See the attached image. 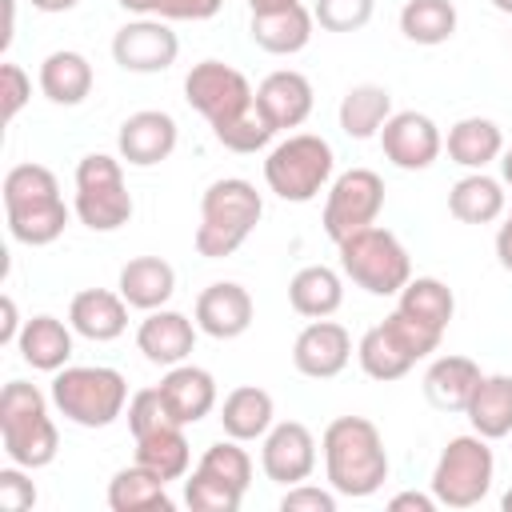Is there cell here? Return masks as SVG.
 Instances as JSON below:
<instances>
[{"instance_id": "obj_1", "label": "cell", "mask_w": 512, "mask_h": 512, "mask_svg": "<svg viewBox=\"0 0 512 512\" xmlns=\"http://www.w3.org/2000/svg\"><path fill=\"white\" fill-rule=\"evenodd\" d=\"M320 452L324 476L336 488V496L364 500L380 492L388 480V448L368 416H336L320 436Z\"/></svg>"}, {"instance_id": "obj_2", "label": "cell", "mask_w": 512, "mask_h": 512, "mask_svg": "<svg viewBox=\"0 0 512 512\" xmlns=\"http://www.w3.org/2000/svg\"><path fill=\"white\" fill-rule=\"evenodd\" d=\"M4 220L12 240L28 244V248H44L56 244L68 228V204L60 196V184L52 176V168L44 164H16L4 172Z\"/></svg>"}, {"instance_id": "obj_3", "label": "cell", "mask_w": 512, "mask_h": 512, "mask_svg": "<svg viewBox=\"0 0 512 512\" xmlns=\"http://www.w3.org/2000/svg\"><path fill=\"white\" fill-rule=\"evenodd\" d=\"M260 216H264V196L256 192L252 180L244 176L212 180L200 196V224L192 244L204 260H224L256 232Z\"/></svg>"}, {"instance_id": "obj_4", "label": "cell", "mask_w": 512, "mask_h": 512, "mask_svg": "<svg viewBox=\"0 0 512 512\" xmlns=\"http://www.w3.org/2000/svg\"><path fill=\"white\" fill-rule=\"evenodd\" d=\"M0 444L4 456L28 472L48 468L60 452V432L48 416V400L28 380H8L0 392Z\"/></svg>"}, {"instance_id": "obj_5", "label": "cell", "mask_w": 512, "mask_h": 512, "mask_svg": "<svg viewBox=\"0 0 512 512\" xmlns=\"http://www.w3.org/2000/svg\"><path fill=\"white\" fill-rule=\"evenodd\" d=\"M52 404L76 428H108L128 408V380L108 364H64L52 372Z\"/></svg>"}, {"instance_id": "obj_6", "label": "cell", "mask_w": 512, "mask_h": 512, "mask_svg": "<svg viewBox=\"0 0 512 512\" xmlns=\"http://www.w3.org/2000/svg\"><path fill=\"white\" fill-rule=\"evenodd\" d=\"M332 172H336V152L316 132H296L264 156V184L288 204L316 200L332 184Z\"/></svg>"}, {"instance_id": "obj_7", "label": "cell", "mask_w": 512, "mask_h": 512, "mask_svg": "<svg viewBox=\"0 0 512 512\" xmlns=\"http://www.w3.org/2000/svg\"><path fill=\"white\" fill-rule=\"evenodd\" d=\"M336 248H340V272L368 296H400V288L412 280L408 248L400 244L396 232L380 224L344 236Z\"/></svg>"}, {"instance_id": "obj_8", "label": "cell", "mask_w": 512, "mask_h": 512, "mask_svg": "<svg viewBox=\"0 0 512 512\" xmlns=\"http://www.w3.org/2000/svg\"><path fill=\"white\" fill-rule=\"evenodd\" d=\"M124 160L108 152H88L76 164V200L72 212L92 232H116L132 220V192L124 184Z\"/></svg>"}, {"instance_id": "obj_9", "label": "cell", "mask_w": 512, "mask_h": 512, "mask_svg": "<svg viewBox=\"0 0 512 512\" xmlns=\"http://www.w3.org/2000/svg\"><path fill=\"white\" fill-rule=\"evenodd\" d=\"M496 480V456L484 436H452L432 468V496L444 508H476Z\"/></svg>"}, {"instance_id": "obj_10", "label": "cell", "mask_w": 512, "mask_h": 512, "mask_svg": "<svg viewBox=\"0 0 512 512\" xmlns=\"http://www.w3.org/2000/svg\"><path fill=\"white\" fill-rule=\"evenodd\" d=\"M184 100L212 128H220V124L236 120L240 112H248L256 104V92H252V84L240 68H232L224 60H200L184 76Z\"/></svg>"}, {"instance_id": "obj_11", "label": "cell", "mask_w": 512, "mask_h": 512, "mask_svg": "<svg viewBox=\"0 0 512 512\" xmlns=\"http://www.w3.org/2000/svg\"><path fill=\"white\" fill-rule=\"evenodd\" d=\"M384 208V180L372 172V168H348L340 172L332 184H328V196H324V232L328 240H344L368 224H376Z\"/></svg>"}, {"instance_id": "obj_12", "label": "cell", "mask_w": 512, "mask_h": 512, "mask_svg": "<svg viewBox=\"0 0 512 512\" xmlns=\"http://www.w3.org/2000/svg\"><path fill=\"white\" fill-rule=\"evenodd\" d=\"M176 56H180V36L168 28L164 16H136L112 36V60L136 76L168 72Z\"/></svg>"}, {"instance_id": "obj_13", "label": "cell", "mask_w": 512, "mask_h": 512, "mask_svg": "<svg viewBox=\"0 0 512 512\" xmlns=\"http://www.w3.org/2000/svg\"><path fill=\"white\" fill-rule=\"evenodd\" d=\"M380 148H384V160H392L400 172H424L436 164L440 148H444V136L436 128L432 116L424 112H392L380 128Z\"/></svg>"}, {"instance_id": "obj_14", "label": "cell", "mask_w": 512, "mask_h": 512, "mask_svg": "<svg viewBox=\"0 0 512 512\" xmlns=\"http://www.w3.org/2000/svg\"><path fill=\"white\" fill-rule=\"evenodd\" d=\"M260 468L272 484H300L316 472V436L308 432V424L300 420H280L264 432L260 444Z\"/></svg>"}, {"instance_id": "obj_15", "label": "cell", "mask_w": 512, "mask_h": 512, "mask_svg": "<svg viewBox=\"0 0 512 512\" xmlns=\"http://www.w3.org/2000/svg\"><path fill=\"white\" fill-rule=\"evenodd\" d=\"M176 140H180V128L168 112L160 108H140L132 112L120 132H116V152L124 164L132 168H156L164 164L172 152H176Z\"/></svg>"}, {"instance_id": "obj_16", "label": "cell", "mask_w": 512, "mask_h": 512, "mask_svg": "<svg viewBox=\"0 0 512 512\" xmlns=\"http://www.w3.org/2000/svg\"><path fill=\"white\" fill-rule=\"evenodd\" d=\"M348 360H352V336L344 324H336L328 316L304 324L292 344V364L308 380H332L348 368Z\"/></svg>"}, {"instance_id": "obj_17", "label": "cell", "mask_w": 512, "mask_h": 512, "mask_svg": "<svg viewBox=\"0 0 512 512\" xmlns=\"http://www.w3.org/2000/svg\"><path fill=\"white\" fill-rule=\"evenodd\" d=\"M252 316H256V304H252L248 288L236 284V280L208 284L196 296V312H192L196 328L204 336H212V340H236V336H244L252 328Z\"/></svg>"}, {"instance_id": "obj_18", "label": "cell", "mask_w": 512, "mask_h": 512, "mask_svg": "<svg viewBox=\"0 0 512 512\" xmlns=\"http://www.w3.org/2000/svg\"><path fill=\"white\" fill-rule=\"evenodd\" d=\"M196 320H188L184 312L176 308H156L140 320L136 328V348L144 352L148 364H160V368H172V364H184L196 348Z\"/></svg>"}, {"instance_id": "obj_19", "label": "cell", "mask_w": 512, "mask_h": 512, "mask_svg": "<svg viewBox=\"0 0 512 512\" xmlns=\"http://www.w3.org/2000/svg\"><path fill=\"white\" fill-rule=\"evenodd\" d=\"M312 80L296 68H280V72H268L256 88V108L272 120L276 132L284 128H300L308 116H312Z\"/></svg>"}, {"instance_id": "obj_20", "label": "cell", "mask_w": 512, "mask_h": 512, "mask_svg": "<svg viewBox=\"0 0 512 512\" xmlns=\"http://www.w3.org/2000/svg\"><path fill=\"white\" fill-rule=\"evenodd\" d=\"M156 388H160L168 412H172L184 428H188V424H200V420L216 408V376H212L208 368H200V364H188V360H184V364H172Z\"/></svg>"}, {"instance_id": "obj_21", "label": "cell", "mask_w": 512, "mask_h": 512, "mask_svg": "<svg viewBox=\"0 0 512 512\" xmlns=\"http://www.w3.org/2000/svg\"><path fill=\"white\" fill-rule=\"evenodd\" d=\"M68 324L92 344H108L128 328V300L108 288H84L68 304Z\"/></svg>"}, {"instance_id": "obj_22", "label": "cell", "mask_w": 512, "mask_h": 512, "mask_svg": "<svg viewBox=\"0 0 512 512\" xmlns=\"http://www.w3.org/2000/svg\"><path fill=\"white\" fill-rule=\"evenodd\" d=\"M116 292L128 300V308L156 312V308H164V304L172 300V292H176V268H172L164 256H132V260L120 268Z\"/></svg>"}, {"instance_id": "obj_23", "label": "cell", "mask_w": 512, "mask_h": 512, "mask_svg": "<svg viewBox=\"0 0 512 512\" xmlns=\"http://www.w3.org/2000/svg\"><path fill=\"white\" fill-rule=\"evenodd\" d=\"M36 80H40V92H44L52 104H60V108L84 104L88 92H92V84H96L88 56L76 52V48H56V52H48V56L40 60V76H36Z\"/></svg>"}, {"instance_id": "obj_24", "label": "cell", "mask_w": 512, "mask_h": 512, "mask_svg": "<svg viewBox=\"0 0 512 512\" xmlns=\"http://www.w3.org/2000/svg\"><path fill=\"white\" fill-rule=\"evenodd\" d=\"M276 424V400L272 392L256 388V384H240L224 396L220 404V428L224 436L248 444V440H264V432Z\"/></svg>"}, {"instance_id": "obj_25", "label": "cell", "mask_w": 512, "mask_h": 512, "mask_svg": "<svg viewBox=\"0 0 512 512\" xmlns=\"http://www.w3.org/2000/svg\"><path fill=\"white\" fill-rule=\"evenodd\" d=\"M72 332H76L72 324L40 312V316L24 320L16 348H20L24 364H32L36 372H60L72 360Z\"/></svg>"}, {"instance_id": "obj_26", "label": "cell", "mask_w": 512, "mask_h": 512, "mask_svg": "<svg viewBox=\"0 0 512 512\" xmlns=\"http://www.w3.org/2000/svg\"><path fill=\"white\" fill-rule=\"evenodd\" d=\"M480 364L472 356H440L424 372V396L440 412H464L476 384H480Z\"/></svg>"}, {"instance_id": "obj_27", "label": "cell", "mask_w": 512, "mask_h": 512, "mask_svg": "<svg viewBox=\"0 0 512 512\" xmlns=\"http://www.w3.org/2000/svg\"><path fill=\"white\" fill-rule=\"evenodd\" d=\"M444 148H448V160H452V164H460V168H468V172H484L492 160H500V152H504V132H500V124L488 120V116H464V120H456V124L448 128Z\"/></svg>"}, {"instance_id": "obj_28", "label": "cell", "mask_w": 512, "mask_h": 512, "mask_svg": "<svg viewBox=\"0 0 512 512\" xmlns=\"http://www.w3.org/2000/svg\"><path fill=\"white\" fill-rule=\"evenodd\" d=\"M468 424L476 436L484 440H504L512 436V376L508 372H492V376H480L468 408H464Z\"/></svg>"}, {"instance_id": "obj_29", "label": "cell", "mask_w": 512, "mask_h": 512, "mask_svg": "<svg viewBox=\"0 0 512 512\" xmlns=\"http://www.w3.org/2000/svg\"><path fill=\"white\" fill-rule=\"evenodd\" d=\"M312 28H316V16H312L304 4H292V8H284V12L252 16L248 36H252L256 48H264V52H272V56H292V52L308 48Z\"/></svg>"}, {"instance_id": "obj_30", "label": "cell", "mask_w": 512, "mask_h": 512, "mask_svg": "<svg viewBox=\"0 0 512 512\" xmlns=\"http://www.w3.org/2000/svg\"><path fill=\"white\" fill-rule=\"evenodd\" d=\"M392 116V92L384 84H352L344 96H340V108H336V120H340V132L348 140H372L380 136L384 120Z\"/></svg>"}, {"instance_id": "obj_31", "label": "cell", "mask_w": 512, "mask_h": 512, "mask_svg": "<svg viewBox=\"0 0 512 512\" xmlns=\"http://www.w3.org/2000/svg\"><path fill=\"white\" fill-rule=\"evenodd\" d=\"M448 212L460 224H492L508 212V196H504V180L488 176V172H468L452 184L448 192Z\"/></svg>"}, {"instance_id": "obj_32", "label": "cell", "mask_w": 512, "mask_h": 512, "mask_svg": "<svg viewBox=\"0 0 512 512\" xmlns=\"http://www.w3.org/2000/svg\"><path fill=\"white\" fill-rule=\"evenodd\" d=\"M108 508L112 512H172L176 504L168 496V480H160L156 472L132 460L108 480Z\"/></svg>"}, {"instance_id": "obj_33", "label": "cell", "mask_w": 512, "mask_h": 512, "mask_svg": "<svg viewBox=\"0 0 512 512\" xmlns=\"http://www.w3.org/2000/svg\"><path fill=\"white\" fill-rule=\"evenodd\" d=\"M288 304L304 320H324L344 304V280L328 264H308L288 280Z\"/></svg>"}, {"instance_id": "obj_34", "label": "cell", "mask_w": 512, "mask_h": 512, "mask_svg": "<svg viewBox=\"0 0 512 512\" xmlns=\"http://www.w3.org/2000/svg\"><path fill=\"white\" fill-rule=\"evenodd\" d=\"M136 464L156 472L160 480H184L192 464V448L184 436V424H168L160 432H148L136 440Z\"/></svg>"}, {"instance_id": "obj_35", "label": "cell", "mask_w": 512, "mask_h": 512, "mask_svg": "<svg viewBox=\"0 0 512 512\" xmlns=\"http://www.w3.org/2000/svg\"><path fill=\"white\" fill-rule=\"evenodd\" d=\"M456 4L452 0H408L400 8V32L404 40L420 44V48H436V44H448L456 36Z\"/></svg>"}, {"instance_id": "obj_36", "label": "cell", "mask_w": 512, "mask_h": 512, "mask_svg": "<svg viewBox=\"0 0 512 512\" xmlns=\"http://www.w3.org/2000/svg\"><path fill=\"white\" fill-rule=\"evenodd\" d=\"M356 360H360L364 376H372V380H380V384L408 376L412 364H416V360L396 344V336H392L384 324H376V328H368V332L360 336V344H356Z\"/></svg>"}, {"instance_id": "obj_37", "label": "cell", "mask_w": 512, "mask_h": 512, "mask_svg": "<svg viewBox=\"0 0 512 512\" xmlns=\"http://www.w3.org/2000/svg\"><path fill=\"white\" fill-rule=\"evenodd\" d=\"M396 308H404L408 316H416V320H424V324H432V328L444 332L452 324V316H456V296H452V288L444 280L416 276V280H408L400 288V304Z\"/></svg>"}, {"instance_id": "obj_38", "label": "cell", "mask_w": 512, "mask_h": 512, "mask_svg": "<svg viewBox=\"0 0 512 512\" xmlns=\"http://www.w3.org/2000/svg\"><path fill=\"white\" fill-rule=\"evenodd\" d=\"M212 136L228 148V152H240V156H248V152H260V148H268V140L276 136V128H272V120L252 104L248 112H240L236 120H228V124H220V128H212Z\"/></svg>"}, {"instance_id": "obj_39", "label": "cell", "mask_w": 512, "mask_h": 512, "mask_svg": "<svg viewBox=\"0 0 512 512\" xmlns=\"http://www.w3.org/2000/svg\"><path fill=\"white\" fill-rule=\"evenodd\" d=\"M244 500V492L220 476H208L200 468H192V476L184 480V504L192 512H236Z\"/></svg>"}, {"instance_id": "obj_40", "label": "cell", "mask_w": 512, "mask_h": 512, "mask_svg": "<svg viewBox=\"0 0 512 512\" xmlns=\"http://www.w3.org/2000/svg\"><path fill=\"white\" fill-rule=\"evenodd\" d=\"M196 468L208 472V476H220V480L236 484L240 492H248V484H252V456H248V452L240 448V440H232V436L208 444Z\"/></svg>"}, {"instance_id": "obj_41", "label": "cell", "mask_w": 512, "mask_h": 512, "mask_svg": "<svg viewBox=\"0 0 512 512\" xmlns=\"http://www.w3.org/2000/svg\"><path fill=\"white\" fill-rule=\"evenodd\" d=\"M392 336H396V344L412 356V360H424V356H432L436 348H440V328H432V324H424V320H416V316H408L404 308H392L384 320H380Z\"/></svg>"}, {"instance_id": "obj_42", "label": "cell", "mask_w": 512, "mask_h": 512, "mask_svg": "<svg viewBox=\"0 0 512 512\" xmlns=\"http://www.w3.org/2000/svg\"><path fill=\"white\" fill-rule=\"evenodd\" d=\"M168 424H180V420L168 412L160 388H140V392L128 396V428H132V440H140L148 432H160Z\"/></svg>"}, {"instance_id": "obj_43", "label": "cell", "mask_w": 512, "mask_h": 512, "mask_svg": "<svg viewBox=\"0 0 512 512\" xmlns=\"http://www.w3.org/2000/svg\"><path fill=\"white\" fill-rule=\"evenodd\" d=\"M376 0H316L312 16L324 32H360L372 20Z\"/></svg>"}, {"instance_id": "obj_44", "label": "cell", "mask_w": 512, "mask_h": 512, "mask_svg": "<svg viewBox=\"0 0 512 512\" xmlns=\"http://www.w3.org/2000/svg\"><path fill=\"white\" fill-rule=\"evenodd\" d=\"M24 472L28 468H20V464L0 468V508L4 512H28L36 504V484Z\"/></svg>"}, {"instance_id": "obj_45", "label": "cell", "mask_w": 512, "mask_h": 512, "mask_svg": "<svg viewBox=\"0 0 512 512\" xmlns=\"http://www.w3.org/2000/svg\"><path fill=\"white\" fill-rule=\"evenodd\" d=\"M280 512H336V488H316L300 480L280 496Z\"/></svg>"}, {"instance_id": "obj_46", "label": "cell", "mask_w": 512, "mask_h": 512, "mask_svg": "<svg viewBox=\"0 0 512 512\" xmlns=\"http://www.w3.org/2000/svg\"><path fill=\"white\" fill-rule=\"evenodd\" d=\"M0 96H4V120L12 124L16 116H20V108L28 104V96H32V80H28V72L20 68V64H12V60H4L0 64Z\"/></svg>"}, {"instance_id": "obj_47", "label": "cell", "mask_w": 512, "mask_h": 512, "mask_svg": "<svg viewBox=\"0 0 512 512\" xmlns=\"http://www.w3.org/2000/svg\"><path fill=\"white\" fill-rule=\"evenodd\" d=\"M224 8V0H160L156 16L164 20H212Z\"/></svg>"}, {"instance_id": "obj_48", "label": "cell", "mask_w": 512, "mask_h": 512, "mask_svg": "<svg viewBox=\"0 0 512 512\" xmlns=\"http://www.w3.org/2000/svg\"><path fill=\"white\" fill-rule=\"evenodd\" d=\"M388 508H392V512H436L440 500H436L432 492H396V496L388 500Z\"/></svg>"}, {"instance_id": "obj_49", "label": "cell", "mask_w": 512, "mask_h": 512, "mask_svg": "<svg viewBox=\"0 0 512 512\" xmlns=\"http://www.w3.org/2000/svg\"><path fill=\"white\" fill-rule=\"evenodd\" d=\"M20 312H16V300L4 296V328H0V344H16L20 340Z\"/></svg>"}, {"instance_id": "obj_50", "label": "cell", "mask_w": 512, "mask_h": 512, "mask_svg": "<svg viewBox=\"0 0 512 512\" xmlns=\"http://www.w3.org/2000/svg\"><path fill=\"white\" fill-rule=\"evenodd\" d=\"M496 260H500V268L512 272V208H508V216H504V224L496 232Z\"/></svg>"}, {"instance_id": "obj_51", "label": "cell", "mask_w": 512, "mask_h": 512, "mask_svg": "<svg viewBox=\"0 0 512 512\" xmlns=\"http://www.w3.org/2000/svg\"><path fill=\"white\" fill-rule=\"evenodd\" d=\"M292 4H300V0H248L252 16H264V12H284V8H292Z\"/></svg>"}, {"instance_id": "obj_52", "label": "cell", "mask_w": 512, "mask_h": 512, "mask_svg": "<svg viewBox=\"0 0 512 512\" xmlns=\"http://www.w3.org/2000/svg\"><path fill=\"white\" fill-rule=\"evenodd\" d=\"M124 12H132V16H156V4L160 0H116Z\"/></svg>"}, {"instance_id": "obj_53", "label": "cell", "mask_w": 512, "mask_h": 512, "mask_svg": "<svg viewBox=\"0 0 512 512\" xmlns=\"http://www.w3.org/2000/svg\"><path fill=\"white\" fill-rule=\"evenodd\" d=\"M28 4H32L36 12H52V16H56V12H72L80 0H28Z\"/></svg>"}, {"instance_id": "obj_54", "label": "cell", "mask_w": 512, "mask_h": 512, "mask_svg": "<svg viewBox=\"0 0 512 512\" xmlns=\"http://www.w3.org/2000/svg\"><path fill=\"white\" fill-rule=\"evenodd\" d=\"M500 180L512 188V148H504V152H500Z\"/></svg>"}, {"instance_id": "obj_55", "label": "cell", "mask_w": 512, "mask_h": 512, "mask_svg": "<svg viewBox=\"0 0 512 512\" xmlns=\"http://www.w3.org/2000/svg\"><path fill=\"white\" fill-rule=\"evenodd\" d=\"M488 4H492L496 12H508V16H512V0H488Z\"/></svg>"}, {"instance_id": "obj_56", "label": "cell", "mask_w": 512, "mask_h": 512, "mask_svg": "<svg viewBox=\"0 0 512 512\" xmlns=\"http://www.w3.org/2000/svg\"><path fill=\"white\" fill-rule=\"evenodd\" d=\"M500 508H504V512H512V488L504 492V500H500Z\"/></svg>"}]
</instances>
